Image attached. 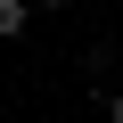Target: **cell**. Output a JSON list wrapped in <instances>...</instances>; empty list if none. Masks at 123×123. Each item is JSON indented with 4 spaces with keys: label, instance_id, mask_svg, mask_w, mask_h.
Returning a JSON list of instances; mask_svg holds the SVG:
<instances>
[{
    "label": "cell",
    "instance_id": "obj_1",
    "mask_svg": "<svg viewBox=\"0 0 123 123\" xmlns=\"http://www.w3.org/2000/svg\"><path fill=\"white\" fill-rule=\"evenodd\" d=\"M25 17H33V0H0V41H17V33H25Z\"/></svg>",
    "mask_w": 123,
    "mask_h": 123
},
{
    "label": "cell",
    "instance_id": "obj_2",
    "mask_svg": "<svg viewBox=\"0 0 123 123\" xmlns=\"http://www.w3.org/2000/svg\"><path fill=\"white\" fill-rule=\"evenodd\" d=\"M107 123H123V90H115V98H107Z\"/></svg>",
    "mask_w": 123,
    "mask_h": 123
},
{
    "label": "cell",
    "instance_id": "obj_3",
    "mask_svg": "<svg viewBox=\"0 0 123 123\" xmlns=\"http://www.w3.org/2000/svg\"><path fill=\"white\" fill-rule=\"evenodd\" d=\"M41 8H66V0H41Z\"/></svg>",
    "mask_w": 123,
    "mask_h": 123
}]
</instances>
